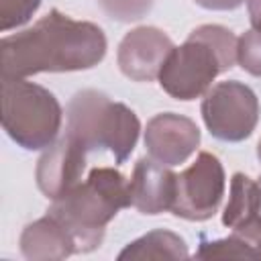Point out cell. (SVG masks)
Returning a JSON list of instances; mask_svg holds the SVG:
<instances>
[{
	"mask_svg": "<svg viewBox=\"0 0 261 261\" xmlns=\"http://www.w3.org/2000/svg\"><path fill=\"white\" fill-rule=\"evenodd\" d=\"M86 155L88 151L67 135L43 149L35 167V179L41 194L53 202L73 190L82 181Z\"/></svg>",
	"mask_w": 261,
	"mask_h": 261,
	"instance_id": "obj_10",
	"label": "cell"
},
{
	"mask_svg": "<svg viewBox=\"0 0 261 261\" xmlns=\"http://www.w3.org/2000/svg\"><path fill=\"white\" fill-rule=\"evenodd\" d=\"M237 63L251 75L261 77V31L251 29L239 37Z\"/></svg>",
	"mask_w": 261,
	"mask_h": 261,
	"instance_id": "obj_16",
	"label": "cell"
},
{
	"mask_svg": "<svg viewBox=\"0 0 261 261\" xmlns=\"http://www.w3.org/2000/svg\"><path fill=\"white\" fill-rule=\"evenodd\" d=\"M222 224L247 243L261 237V190L259 184L243 171L230 177V196L222 212Z\"/></svg>",
	"mask_w": 261,
	"mask_h": 261,
	"instance_id": "obj_13",
	"label": "cell"
},
{
	"mask_svg": "<svg viewBox=\"0 0 261 261\" xmlns=\"http://www.w3.org/2000/svg\"><path fill=\"white\" fill-rule=\"evenodd\" d=\"M202 120L208 133L224 143L249 139L259 122L257 94L239 80L214 84L202 98Z\"/></svg>",
	"mask_w": 261,
	"mask_h": 261,
	"instance_id": "obj_6",
	"label": "cell"
},
{
	"mask_svg": "<svg viewBox=\"0 0 261 261\" xmlns=\"http://www.w3.org/2000/svg\"><path fill=\"white\" fill-rule=\"evenodd\" d=\"M245 2H247L249 20H251L253 29L261 31V0H245Z\"/></svg>",
	"mask_w": 261,
	"mask_h": 261,
	"instance_id": "obj_19",
	"label": "cell"
},
{
	"mask_svg": "<svg viewBox=\"0 0 261 261\" xmlns=\"http://www.w3.org/2000/svg\"><path fill=\"white\" fill-rule=\"evenodd\" d=\"M18 245L22 257L29 261H59L77 253L73 234L49 212L22 228Z\"/></svg>",
	"mask_w": 261,
	"mask_h": 261,
	"instance_id": "obj_12",
	"label": "cell"
},
{
	"mask_svg": "<svg viewBox=\"0 0 261 261\" xmlns=\"http://www.w3.org/2000/svg\"><path fill=\"white\" fill-rule=\"evenodd\" d=\"M141 120L122 102L110 100L100 90H80L65 106V135L88 153L110 151L114 161L124 163L137 147Z\"/></svg>",
	"mask_w": 261,
	"mask_h": 261,
	"instance_id": "obj_4",
	"label": "cell"
},
{
	"mask_svg": "<svg viewBox=\"0 0 261 261\" xmlns=\"http://www.w3.org/2000/svg\"><path fill=\"white\" fill-rule=\"evenodd\" d=\"M226 175L220 159L210 151H200L196 161L177 173L171 214L184 220L202 222L212 218L222 202Z\"/></svg>",
	"mask_w": 261,
	"mask_h": 261,
	"instance_id": "obj_7",
	"label": "cell"
},
{
	"mask_svg": "<svg viewBox=\"0 0 261 261\" xmlns=\"http://www.w3.org/2000/svg\"><path fill=\"white\" fill-rule=\"evenodd\" d=\"M104 31L90 20H75L51 8L33 27L0 41V77L82 71L106 55Z\"/></svg>",
	"mask_w": 261,
	"mask_h": 261,
	"instance_id": "obj_1",
	"label": "cell"
},
{
	"mask_svg": "<svg viewBox=\"0 0 261 261\" xmlns=\"http://www.w3.org/2000/svg\"><path fill=\"white\" fill-rule=\"evenodd\" d=\"M186 241L167 228H155L147 234L128 243L120 253L118 261H143V259H188Z\"/></svg>",
	"mask_w": 261,
	"mask_h": 261,
	"instance_id": "obj_14",
	"label": "cell"
},
{
	"mask_svg": "<svg viewBox=\"0 0 261 261\" xmlns=\"http://www.w3.org/2000/svg\"><path fill=\"white\" fill-rule=\"evenodd\" d=\"M175 179L177 173H173L171 167L151 157H141L135 163L128 179L133 206L141 214L149 216L171 210L175 198Z\"/></svg>",
	"mask_w": 261,
	"mask_h": 261,
	"instance_id": "obj_11",
	"label": "cell"
},
{
	"mask_svg": "<svg viewBox=\"0 0 261 261\" xmlns=\"http://www.w3.org/2000/svg\"><path fill=\"white\" fill-rule=\"evenodd\" d=\"M2 128L27 151L47 149L57 141L63 108L53 92L27 77H0Z\"/></svg>",
	"mask_w": 261,
	"mask_h": 261,
	"instance_id": "obj_5",
	"label": "cell"
},
{
	"mask_svg": "<svg viewBox=\"0 0 261 261\" xmlns=\"http://www.w3.org/2000/svg\"><path fill=\"white\" fill-rule=\"evenodd\" d=\"M102 12L118 22H133L143 18L155 4V0H96Z\"/></svg>",
	"mask_w": 261,
	"mask_h": 261,
	"instance_id": "obj_17",
	"label": "cell"
},
{
	"mask_svg": "<svg viewBox=\"0 0 261 261\" xmlns=\"http://www.w3.org/2000/svg\"><path fill=\"white\" fill-rule=\"evenodd\" d=\"M147 155L167 167L186 163L200 145L198 124L177 112H159L145 126Z\"/></svg>",
	"mask_w": 261,
	"mask_h": 261,
	"instance_id": "obj_8",
	"label": "cell"
},
{
	"mask_svg": "<svg viewBox=\"0 0 261 261\" xmlns=\"http://www.w3.org/2000/svg\"><path fill=\"white\" fill-rule=\"evenodd\" d=\"M257 157H259V163H261V141H259V145H257ZM259 190H261V175H259Z\"/></svg>",
	"mask_w": 261,
	"mask_h": 261,
	"instance_id": "obj_20",
	"label": "cell"
},
{
	"mask_svg": "<svg viewBox=\"0 0 261 261\" xmlns=\"http://www.w3.org/2000/svg\"><path fill=\"white\" fill-rule=\"evenodd\" d=\"M43 0H0V31H10L27 24L39 10Z\"/></svg>",
	"mask_w": 261,
	"mask_h": 261,
	"instance_id": "obj_18",
	"label": "cell"
},
{
	"mask_svg": "<svg viewBox=\"0 0 261 261\" xmlns=\"http://www.w3.org/2000/svg\"><path fill=\"white\" fill-rule=\"evenodd\" d=\"M128 206H133L128 179L114 167H94L84 181L53 200L47 212L67 226L77 253H90L102 245L108 222Z\"/></svg>",
	"mask_w": 261,
	"mask_h": 261,
	"instance_id": "obj_3",
	"label": "cell"
},
{
	"mask_svg": "<svg viewBox=\"0 0 261 261\" xmlns=\"http://www.w3.org/2000/svg\"><path fill=\"white\" fill-rule=\"evenodd\" d=\"M237 43L239 37L222 24L196 27L161 65V90L181 102L204 96L220 73L237 65Z\"/></svg>",
	"mask_w": 261,
	"mask_h": 261,
	"instance_id": "obj_2",
	"label": "cell"
},
{
	"mask_svg": "<svg viewBox=\"0 0 261 261\" xmlns=\"http://www.w3.org/2000/svg\"><path fill=\"white\" fill-rule=\"evenodd\" d=\"M173 41L157 27H137L128 31L118 43L116 63L133 82L157 80L161 65L173 49Z\"/></svg>",
	"mask_w": 261,
	"mask_h": 261,
	"instance_id": "obj_9",
	"label": "cell"
},
{
	"mask_svg": "<svg viewBox=\"0 0 261 261\" xmlns=\"http://www.w3.org/2000/svg\"><path fill=\"white\" fill-rule=\"evenodd\" d=\"M194 257L196 259H257L253 247L237 232H230L228 237L216 239V241H202Z\"/></svg>",
	"mask_w": 261,
	"mask_h": 261,
	"instance_id": "obj_15",
	"label": "cell"
}]
</instances>
